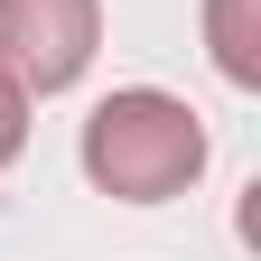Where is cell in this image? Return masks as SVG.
<instances>
[{
  "mask_svg": "<svg viewBox=\"0 0 261 261\" xmlns=\"http://www.w3.org/2000/svg\"><path fill=\"white\" fill-rule=\"evenodd\" d=\"M84 177L121 196V205H168L205 177V121L196 103L159 84H130V93H103L84 121Z\"/></svg>",
  "mask_w": 261,
  "mask_h": 261,
  "instance_id": "obj_1",
  "label": "cell"
},
{
  "mask_svg": "<svg viewBox=\"0 0 261 261\" xmlns=\"http://www.w3.org/2000/svg\"><path fill=\"white\" fill-rule=\"evenodd\" d=\"M103 47V0H0V75L28 103L65 93Z\"/></svg>",
  "mask_w": 261,
  "mask_h": 261,
  "instance_id": "obj_2",
  "label": "cell"
},
{
  "mask_svg": "<svg viewBox=\"0 0 261 261\" xmlns=\"http://www.w3.org/2000/svg\"><path fill=\"white\" fill-rule=\"evenodd\" d=\"M205 47L224 65V84H261V0H205Z\"/></svg>",
  "mask_w": 261,
  "mask_h": 261,
  "instance_id": "obj_3",
  "label": "cell"
},
{
  "mask_svg": "<svg viewBox=\"0 0 261 261\" xmlns=\"http://www.w3.org/2000/svg\"><path fill=\"white\" fill-rule=\"evenodd\" d=\"M19 149H28V93H19L10 75H0V168H10Z\"/></svg>",
  "mask_w": 261,
  "mask_h": 261,
  "instance_id": "obj_4",
  "label": "cell"
}]
</instances>
